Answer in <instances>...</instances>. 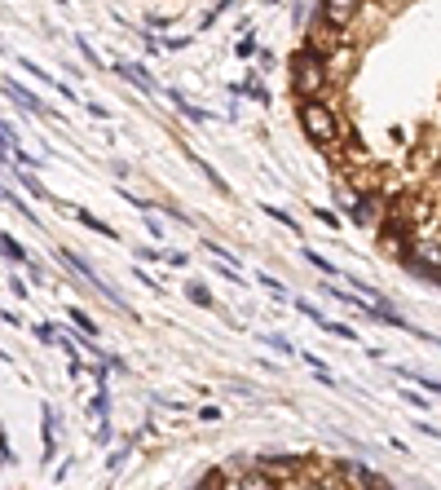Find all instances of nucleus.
Segmentation results:
<instances>
[{
  "label": "nucleus",
  "mask_w": 441,
  "mask_h": 490,
  "mask_svg": "<svg viewBox=\"0 0 441 490\" xmlns=\"http://www.w3.org/2000/svg\"><path fill=\"white\" fill-rule=\"evenodd\" d=\"M296 119H300V133H305L318 151L340 155V146H344V124H340V115H335V107H331L327 98H305V102H296Z\"/></svg>",
  "instance_id": "nucleus-1"
},
{
  "label": "nucleus",
  "mask_w": 441,
  "mask_h": 490,
  "mask_svg": "<svg viewBox=\"0 0 441 490\" xmlns=\"http://www.w3.org/2000/svg\"><path fill=\"white\" fill-rule=\"evenodd\" d=\"M287 84H291V98H296V102H305V98H327L331 62L300 45V49L291 54V62H287Z\"/></svg>",
  "instance_id": "nucleus-2"
},
{
  "label": "nucleus",
  "mask_w": 441,
  "mask_h": 490,
  "mask_svg": "<svg viewBox=\"0 0 441 490\" xmlns=\"http://www.w3.org/2000/svg\"><path fill=\"white\" fill-rule=\"evenodd\" d=\"M402 266H406L411 274H419L424 283H437L441 287V239L419 234V239L411 243V252L402 257Z\"/></svg>",
  "instance_id": "nucleus-3"
},
{
  "label": "nucleus",
  "mask_w": 441,
  "mask_h": 490,
  "mask_svg": "<svg viewBox=\"0 0 441 490\" xmlns=\"http://www.w3.org/2000/svg\"><path fill=\"white\" fill-rule=\"evenodd\" d=\"M362 9H367V0H318L314 18H318L327 31H335V36H349V31L358 27Z\"/></svg>",
  "instance_id": "nucleus-4"
},
{
  "label": "nucleus",
  "mask_w": 441,
  "mask_h": 490,
  "mask_svg": "<svg viewBox=\"0 0 441 490\" xmlns=\"http://www.w3.org/2000/svg\"><path fill=\"white\" fill-rule=\"evenodd\" d=\"M344 217L362 230H380V221L388 217V190H358V199Z\"/></svg>",
  "instance_id": "nucleus-5"
},
{
  "label": "nucleus",
  "mask_w": 441,
  "mask_h": 490,
  "mask_svg": "<svg viewBox=\"0 0 441 490\" xmlns=\"http://www.w3.org/2000/svg\"><path fill=\"white\" fill-rule=\"evenodd\" d=\"M4 93H9V98H13L18 107L27 110V115H36V119H57V110L49 107V102H45L40 93H31V89H22L18 80H4Z\"/></svg>",
  "instance_id": "nucleus-6"
},
{
  "label": "nucleus",
  "mask_w": 441,
  "mask_h": 490,
  "mask_svg": "<svg viewBox=\"0 0 441 490\" xmlns=\"http://www.w3.org/2000/svg\"><path fill=\"white\" fill-rule=\"evenodd\" d=\"M340 473L353 482V490H397L388 477H380L376 468H367V464H358V459H344V464H340Z\"/></svg>",
  "instance_id": "nucleus-7"
},
{
  "label": "nucleus",
  "mask_w": 441,
  "mask_h": 490,
  "mask_svg": "<svg viewBox=\"0 0 441 490\" xmlns=\"http://www.w3.org/2000/svg\"><path fill=\"white\" fill-rule=\"evenodd\" d=\"M115 75H119V80H128V84H137V89H142V93H151V98L160 93V84H155V75H151V66H146V62H115Z\"/></svg>",
  "instance_id": "nucleus-8"
},
{
  "label": "nucleus",
  "mask_w": 441,
  "mask_h": 490,
  "mask_svg": "<svg viewBox=\"0 0 441 490\" xmlns=\"http://www.w3.org/2000/svg\"><path fill=\"white\" fill-rule=\"evenodd\" d=\"M54 257H57V266H62L66 274H75V278H84V283H93V287L102 283V274L93 270V266H89L84 257H75L71 248H54Z\"/></svg>",
  "instance_id": "nucleus-9"
},
{
  "label": "nucleus",
  "mask_w": 441,
  "mask_h": 490,
  "mask_svg": "<svg viewBox=\"0 0 441 490\" xmlns=\"http://www.w3.org/2000/svg\"><path fill=\"white\" fill-rule=\"evenodd\" d=\"M256 468H265L274 482H291L305 464H300V459H291V455H265V459H256Z\"/></svg>",
  "instance_id": "nucleus-10"
},
{
  "label": "nucleus",
  "mask_w": 441,
  "mask_h": 490,
  "mask_svg": "<svg viewBox=\"0 0 441 490\" xmlns=\"http://www.w3.org/2000/svg\"><path fill=\"white\" fill-rule=\"evenodd\" d=\"M40 420H45V424H40V429H45V459H40V464H49L57 455V407L54 402L40 407Z\"/></svg>",
  "instance_id": "nucleus-11"
},
{
  "label": "nucleus",
  "mask_w": 441,
  "mask_h": 490,
  "mask_svg": "<svg viewBox=\"0 0 441 490\" xmlns=\"http://www.w3.org/2000/svg\"><path fill=\"white\" fill-rule=\"evenodd\" d=\"M71 217L80 221L84 230H93V234H102V239H110V243H119V230L110 225V221H102V217H93L89 208H71Z\"/></svg>",
  "instance_id": "nucleus-12"
},
{
  "label": "nucleus",
  "mask_w": 441,
  "mask_h": 490,
  "mask_svg": "<svg viewBox=\"0 0 441 490\" xmlns=\"http://www.w3.org/2000/svg\"><path fill=\"white\" fill-rule=\"evenodd\" d=\"M168 102H172V107H177V115H186V119H190V124H208V119H212V110L195 107V102H190V98H186V93H177V89H168Z\"/></svg>",
  "instance_id": "nucleus-13"
},
{
  "label": "nucleus",
  "mask_w": 441,
  "mask_h": 490,
  "mask_svg": "<svg viewBox=\"0 0 441 490\" xmlns=\"http://www.w3.org/2000/svg\"><path fill=\"white\" fill-rule=\"evenodd\" d=\"M9 177H13V181H18V186H22V190H27L31 199H49V190H45V181H40V177H36L31 168H9Z\"/></svg>",
  "instance_id": "nucleus-14"
},
{
  "label": "nucleus",
  "mask_w": 441,
  "mask_h": 490,
  "mask_svg": "<svg viewBox=\"0 0 441 490\" xmlns=\"http://www.w3.org/2000/svg\"><path fill=\"white\" fill-rule=\"evenodd\" d=\"M238 490H278V482L265 473V468H256V464H252V468H243V473H238Z\"/></svg>",
  "instance_id": "nucleus-15"
},
{
  "label": "nucleus",
  "mask_w": 441,
  "mask_h": 490,
  "mask_svg": "<svg viewBox=\"0 0 441 490\" xmlns=\"http://www.w3.org/2000/svg\"><path fill=\"white\" fill-rule=\"evenodd\" d=\"M0 257H4V261H13V266H27V261H31V257H27V248H22L9 230H0Z\"/></svg>",
  "instance_id": "nucleus-16"
},
{
  "label": "nucleus",
  "mask_w": 441,
  "mask_h": 490,
  "mask_svg": "<svg viewBox=\"0 0 441 490\" xmlns=\"http://www.w3.org/2000/svg\"><path fill=\"white\" fill-rule=\"evenodd\" d=\"M314 327H318V331H327V336H335V340H349V345H358V340H362V336H358V327L335 323V319H327V314H323Z\"/></svg>",
  "instance_id": "nucleus-17"
},
{
  "label": "nucleus",
  "mask_w": 441,
  "mask_h": 490,
  "mask_svg": "<svg viewBox=\"0 0 441 490\" xmlns=\"http://www.w3.org/2000/svg\"><path fill=\"white\" fill-rule=\"evenodd\" d=\"M186 301L190 305H199V310H220V301L203 287V283H186Z\"/></svg>",
  "instance_id": "nucleus-18"
},
{
  "label": "nucleus",
  "mask_w": 441,
  "mask_h": 490,
  "mask_svg": "<svg viewBox=\"0 0 441 490\" xmlns=\"http://www.w3.org/2000/svg\"><path fill=\"white\" fill-rule=\"evenodd\" d=\"M181 151H186V160L195 163V168H199V172H203V177H208V181H212V186H217L220 195H225V190H229V186H225V177H220L217 168H212V163L203 160V155H195V151H190V146H181Z\"/></svg>",
  "instance_id": "nucleus-19"
},
{
  "label": "nucleus",
  "mask_w": 441,
  "mask_h": 490,
  "mask_svg": "<svg viewBox=\"0 0 441 490\" xmlns=\"http://www.w3.org/2000/svg\"><path fill=\"white\" fill-rule=\"evenodd\" d=\"M393 376H402V381H415L419 389H428V393H437V398H441V381H437V376H424V372H415V367H393Z\"/></svg>",
  "instance_id": "nucleus-20"
},
{
  "label": "nucleus",
  "mask_w": 441,
  "mask_h": 490,
  "mask_svg": "<svg viewBox=\"0 0 441 490\" xmlns=\"http://www.w3.org/2000/svg\"><path fill=\"white\" fill-rule=\"evenodd\" d=\"M318 490H353V482L340 468H318Z\"/></svg>",
  "instance_id": "nucleus-21"
},
{
  "label": "nucleus",
  "mask_w": 441,
  "mask_h": 490,
  "mask_svg": "<svg viewBox=\"0 0 441 490\" xmlns=\"http://www.w3.org/2000/svg\"><path fill=\"white\" fill-rule=\"evenodd\" d=\"M261 213H265V217H270V221H278L282 230H291V234H300V221L291 217L287 208H278V204H261Z\"/></svg>",
  "instance_id": "nucleus-22"
},
{
  "label": "nucleus",
  "mask_w": 441,
  "mask_h": 490,
  "mask_svg": "<svg viewBox=\"0 0 441 490\" xmlns=\"http://www.w3.org/2000/svg\"><path fill=\"white\" fill-rule=\"evenodd\" d=\"M261 340H265L270 349H278V354H287V358H296V354H300V349L291 345V336H282V331H265Z\"/></svg>",
  "instance_id": "nucleus-23"
},
{
  "label": "nucleus",
  "mask_w": 441,
  "mask_h": 490,
  "mask_svg": "<svg viewBox=\"0 0 441 490\" xmlns=\"http://www.w3.org/2000/svg\"><path fill=\"white\" fill-rule=\"evenodd\" d=\"M71 323H75V331H84V336H93V340H98V319H89L80 305H71Z\"/></svg>",
  "instance_id": "nucleus-24"
},
{
  "label": "nucleus",
  "mask_w": 441,
  "mask_h": 490,
  "mask_svg": "<svg viewBox=\"0 0 441 490\" xmlns=\"http://www.w3.org/2000/svg\"><path fill=\"white\" fill-rule=\"evenodd\" d=\"M300 257H305V261H309V266H314V270H318V274H331V278L340 274V270H335V266H331V261H327V257H323V252H314V248H305Z\"/></svg>",
  "instance_id": "nucleus-25"
},
{
  "label": "nucleus",
  "mask_w": 441,
  "mask_h": 490,
  "mask_svg": "<svg viewBox=\"0 0 441 490\" xmlns=\"http://www.w3.org/2000/svg\"><path fill=\"white\" fill-rule=\"evenodd\" d=\"M234 54L243 57V62H247V57H256V54H261V45H256V36H252V27H247V31H243V40H238V45H234Z\"/></svg>",
  "instance_id": "nucleus-26"
},
{
  "label": "nucleus",
  "mask_w": 441,
  "mask_h": 490,
  "mask_svg": "<svg viewBox=\"0 0 441 490\" xmlns=\"http://www.w3.org/2000/svg\"><path fill=\"white\" fill-rule=\"evenodd\" d=\"M119 199H124V204H133L137 213H155V204H151V199H142V195H137V190H128V186H119Z\"/></svg>",
  "instance_id": "nucleus-27"
},
{
  "label": "nucleus",
  "mask_w": 441,
  "mask_h": 490,
  "mask_svg": "<svg viewBox=\"0 0 441 490\" xmlns=\"http://www.w3.org/2000/svg\"><path fill=\"white\" fill-rule=\"evenodd\" d=\"M256 283H261V287H265V292H270V296H278V301H291V296H287V287H282V283H278L274 274H256Z\"/></svg>",
  "instance_id": "nucleus-28"
},
{
  "label": "nucleus",
  "mask_w": 441,
  "mask_h": 490,
  "mask_svg": "<svg viewBox=\"0 0 441 490\" xmlns=\"http://www.w3.org/2000/svg\"><path fill=\"white\" fill-rule=\"evenodd\" d=\"M220 482H225V468H212V473H203L195 482V490H220Z\"/></svg>",
  "instance_id": "nucleus-29"
},
{
  "label": "nucleus",
  "mask_w": 441,
  "mask_h": 490,
  "mask_svg": "<svg viewBox=\"0 0 441 490\" xmlns=\"http://www.w3.org/2000/svg\"><path fill=\"white\" fill-rule=\"evenodd\" d=\"M93 442H98V446H110V442H115V424H110V416H107V420H98V429H93Z\"/></svg>",
  "instance_id": "nucleus-30"
},
{
  "label": "nucleus",
  "mask_w": 441,
  "mask_h": 490,
  "mask_svg": "<svg viewBox=\"0 0 441 490\" xmlns=\"http://www.w3.org/2000/svg\"><path fill=\"white\" fill-rule=\"evenodd\" d=\"M133 278H137V283H142V287H151V292H164V283H160V278H151V274L142 270V261H137V266H133Z\"/></svg>",
  "instance_id": "nucleus-31"
},
{
  "label": "nucleus",
  "mask_w": 441,
  "mask_h": 490,
  "mask_svg": "<svg viewBox=\"0 0 441 490\" xmlns=\"http://www.w3.org/2000/svg\"><path fill=\"white\" fill-rule=\"evenodd\" d=\"M75 49H80V54H84V62H89V66H102V57L93 54V45H89V40H84V36H75Z\"/></svg>",
  "instance_id": "nucleus-32"
},
{
  "label": "nucleus",
  "mask_w": 441,
  "mask_h": 490,
  "mask_svg": "<svg viewBox=\"0 0 441 490\" xmlns=\"http://www.w3.org/2000/svg\"><path fill=\"white\" fill-rule=\"evenodd\" d=\"M4 283H9V292H13V296H18V301H27V296H31V287H27V283H22V278H18V274H9V278H4Z\"/></svg>",
  "instance_id": "nucleus-33"
},
{
  "label": "nucleus",
  "mask_w": 441,
  "mask_h": 490,
  "mask_svg": "<svg viewBox=\"0 0 441 490\" xmlns=\"http://www.w3.org/2000/svg\"><path fill=\"white\" fill-rule=\"evenodd\" d=\"M397 393H402V398H406L415 411H428V398H424V393H415V389H397Z\"/></svg>",
  "instance_id": "nucleus-34"
},
{
  "label": "nucleus",
  "mask_w": 441,
  "mask_h": 490,
  "mask_svg": "<svg viewBox=\"0 0 441 490\" xmlns=\"http://www.w3.org/2000/svg\"><path fill=\"white\" fill-rule=\"evenodd\" d=\"M36 340H40V345H57V327L36 323Z\"/></svg>",
  "instance_id": "nucleus-35"
},
{
  "label": "nucleus",
  "mask_w": 441,
  "mask_h": 490,
  "mask_svg": "<svg viewBox=\"0 0 441 490\" xmlns=\"http://www.w3.org/2000/svg\"><path fill=\"white\" fill-rule=\"evenodd\" d=\"M137 217H142V225L151 230V239H164V225L155 221V213H137Z\"/></svg>",
  "instance_id": "nucleus-36"
},
{
  "label": "nucleus",
  "mask_w": 441,
  "mask_h": 490,
  "mask_svg": "<svg viewBox=\"0 0 441 490\" xmlns=\"http://www.w3.org/2000/svg\"><path fill=\"white\" fill-rule=\"evenodd\" d=\"M186 45H190V36H168V40H160V49H168V54H177Z\"/></svg>",
  "instance_id": "nucleus-37"
},
{
  "label": "nucleus",
  "mask_w": 441,
  "mask_h": 490,
  "mask_svg": "<svg viewBox=\"0 0 441 490\" xmlns=\"http://www.w3.org/2000/svg\"><path fill=\"white\" fill-rule=\"evenodd\" d=\"M164 261L172 266V270H186V266H190V257H186V252H164Z\"/></svg>",
  "instance_id": "nucleus-38"
},
{
  "label": "nucleus",
  "mask_w": 441,
  "mask_h": 490,
  "mask_svg": "<svg viewBox=\"0 0 441 490\" xmlns=\"http://www.w3.org/2000/svg\"><path fill=\"white\" fill-rule=\"evenodd\" d=\"M220 420V407H199V424H217Z\"/></svg>",
  "instance_id": "nucleus-39"
},
{
  "label": "nucleus",
  "mask_w": 441,
  "mask_h": 490,
  "mask_svg": "<svg viewBox=\"0 0 441 490\" xmlns=\"http://www.w3.org/2000/svg\"><path fill=\"white\" fill-rule=\"evenodd\" d=\"M124 459H128V446H119V451H115V455H110V459H107V468H110V473H115V468H119V464H124Z\"/></svg>",
  "instance_id": "nucleus-40"
},
{
  "label": "nucleus",
  "mask_w": 441,
  "mask_h": 490,
  "mask_svg": "<svg viewBox=\"0 0 441 490\" xmlns=\"http://www.w3.org/2000/svg\"><path fill=\"white\" fill-rule=\"evenodd\" d=\"M137 257H142V261H164V252H160V248H137Z\"/></svg>",
  "instance_id": "nucleus-41"
},
{
  "label": "nucleus",
  "mask_w": 441,
  "mask_h": 490,
  "mask_svg": "<svg viewBox=\"0 0 441 490\" xmlns=\"http://www.w3.org/2000/svg\"><path fill=\"white\" fill-rule=\"evenodd\" d=\"M318 221H323V225H331V230H340V217H335V213H327V208H318Z\"/></svg>",
  "instance_id": "nucleus-42"
},
{
  "label": "nucleus",
  "mask_w": 441,
  "mask_h": 490,
  "mask_svg": "<svg viewBox=\"0 0 441 490\" xmlns=\"http://www.w3.org/2000/svg\"><path fill=\"white\" fill-rule=\"evenodd\" d=\"M0 323H4V327H22V319H18L13 310H0Z\"/></svg>",
  "instance_id": "nucleus-43"
},
{
  "label": "nucleus",
  "mask_w": 441,
  "mask_h": 490,
  "mask_svg": "<svg viewBox=\"0 0 441 490\" xmlns=\"http://www.w3.org/2000/svg\"><path fill=\"white\" fill-rule=\"evenodd\" d=\"M84 107H89V115H93V119H107V115H110L102 102H84Z\"/></svg>",
  "instance_id": "nucleus-44"
},
{
  "label": "nucleus",
  "mask_w": 441,
  "mask_h": 490,
  "mask_svg": "<svg viewBox=\"0 0 441 490\" xmlns=\"http://www.w3.org/2000/svg\"><path fill=\"white\" fill-rule=\"evenodd\" d=\"M415 429H419V433H428V437H441V429H437V424H424V420H419Z\"/></svg>",
  "instance_id": "nucleus-45"
},
{
  "label": "nucleus",
  "mask_w": 441,
  "mask_h": 490,
  "mask_svg": "<svg viewBox=\"0 0 441 490\" xmlns=\"http://www.w3.org/2000/svg\"><path fill=\"white\" fill-rule=\"evenodd\" d=\"M220 490H238V477H229V473H225V482H220Z\"/></svg>",
  "instance_id": "nucleus-46"
},
{
  "label": "nucleus",
  "mask_w": 441,
  "mask_h": 490,
  "mask_svg": "<svg viewBox=\"0 0 441 490\" xmlns=\"http://www.w3.org/2000/svg\"><path fill=\"white\" fill-rule=\"evenodd\" d=\"M0 363H9V354H4V349H0Z\"/></svg>",
  "instance_id": "nucleus-47"
},
{
  "label": "nucleus",
  "mask_w": 441,
  "mask_h": 490,
  "mask_svg": "<svg viewBox=\"0 0 441 490\" xmlns=\"http://www.w3.org/2000/svg\"><path fill=\"white\" fill-rule=\"evenodd\" d=\"M4 195H9V190H4V186H0V204H4Z\"/></svg>",
  "instance_id": "nucleus-48"
},
{
  "label": "nucleus",
  "mask_w": 441,
  "mask_h": 490,
  "mask_svg": "<svg viewBox=\"0 0 441 490\" xmlns=\"http://www.w3.org/2000/svg\"><path fill=\"white\" fill-rule=\"evenodd\" d=\"M437 221H441V217H437Z\"/></svg>",
  "instance_id": "nucleus-49"
}]
</instances>
